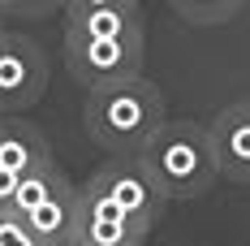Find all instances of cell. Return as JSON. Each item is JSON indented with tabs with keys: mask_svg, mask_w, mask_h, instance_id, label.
<instances>
[{
	"mask_svg": "<svg viewBox=\"0 0 250 246\" xmlns=\"http://www.w3.org/2000/svg\"><path fill=\"white\" fill-rule=\"evenodd\" d=\"M82 121H86V134L108 156H138L155 138V130L168 121V108H164L160 87L138 74L91 87L82 104Z\"/></svg>",
	"mask_w": 250,
	"mask_h": 246,
	"instance_id": "6da1fadb",
	"label": "cell"
},
{
	"mask_svg": "<svg viewBox=\"0 0 250 246\" xmlns=\"http://www.w3.org/2000/svg\"><path fill=\"white\" fill-rule=\"evenodd\" d=\"M138 160L147 164V173L155 177V186L164 190L168 203L203 199L220 177L211 130L199 121H164L155 130V138L138 151Z\"/></svg>",
	"mask_w": 250,
	"mask_h": 246,
	"instance_id": "7a4b0ae2",
	"label": "cell"
},
{
	"mask_svg": "<svg viewBox=\"0 0 250 246\" xmlns=\"http://www.w3.org/2000/svg\"><path fill=\"white\" fill-rule=\"evenodd\" d=\"M86 186L100 190V195H108L129 221H138L147 233L155 229V221H160L164 207H168L164 190L155 186V177L147 173V164H143L138 156H108L100 169L86 177Z\"/></svg>",
	"mask_w": 250,
	"mask_h": 246,
	"instance_id": "3957f363",
	"label": "cell"
},
{
	"mask_svg": "<svg viewBox=\"0 0 250 246\" xmlns=\"http://www.w3.org/2000/svg\"><path fill=\"white\" fill-rule=\"evenodd\" d=\"M143 61H147L143 39H86V35H69L65 30V65L86 91L104 87V82L138 78Z\"/></svg>",
	"mask_w": 250,
	"mask_h": 246,
	"instance_id": "277c9868",
	"label": "cell"
},
{
	"mask_svg": "<svg viewBox=\"0 0 250 246\" xmlns=\"http://www.w3.org/2000/svg\"><path fill=\"white\" fill-rule=\"evenodd\" d=\"M48 56L30 35L4 30L0 44V108L4 112H26L48 91Z\"/></svg>",
	"mask_w": 250,
	"mask_h": 246,
	"instance_id": "5b68a950",
	"label": "cell"
},
{
	"mask_svg": "<svg viewBox=\"0 0 250 246\" xmlns=\"http://www.w3.org/2000/svg\"><path fill=\"white\" fill-rule=\"evenodd\" d=\"M78 233L86 246H143L147 229L138 221H129L108 195L78 186Z\"/></svg>",
	"mask_w": 250,
	"mask_h": 246,
	"instance_id": "8992f818",
	"label": "cell"
},
{
	"mask_svg": "<svg viewBox=\"0 0 250 246\" xmlns=\"http://www.w3.org/2000/svg\"><path fill=\"white\" fill-rule=\"evenodd\" d=\"M211 147L220 160V177L250 186V99H237L211 117Z\"/></svg>",
	"mask_w": 250,
	"mask_h": 246,
	"instance_id": "52a82bcc",
	"label": "cell"
},
{
	"mask_svg": "<svg viewBox=\"0 0 250 246\" xmlns=\"http://www.w3.org/2000/svg\"><path fill=\"white\" fill-rule=\"evenodd\" d=\"M65 30L86 35V39H143V9L138 4L74 9V13H65Z\"/></svg>",
	"mask_w": 250,
	"mask_h": 246,
	"instance_id": "ba28073f",
	"label": "cell"
},
{
	"mask_svg": "<svg viewBox=\"0 0 250 246\" xmlns=\"http://www.w3.org/2000/svg\"><path fill=\"white\" fill-rule=\"evenodd\" d=\"M43 164H52V147L43 138V130L22 121V117H4L0 121V169H13L26 177Z\"/></svg>",
	"mask_w": 250,
	"mask_h": 246,
	"instance_id": "9c48e42d",
	"label": "cell"
},
{
	"mask_svg": "<svg viewBox=\"0 0 250 246\" xmlns=\"http://www.w3.org/2000/svg\"><path fill=\"white\" fill-rule=\"evenodd\" d=\"M26 224L35 229V238L39 242H56V238H65V233H74L78 229V186H65L61 195H52L48 203H39Z\"/></svg>",
	"mask_w": 250,
	"mask_h": 246,
	"instance_id": "30bf717a",
	"label": "cell"
},
{
	"mask_svg": "<svg viewBox=\"0 0 250 246\" xmlns=\"http://www.w3.org/2000/svg\"><path fill=\"white\" fill-rule=\"evenodd\" d=\"M65 186H74V181L56 169V160L43 164V169H35V173H26L22 181H18V195H13V212H18V216H30L39 203H48L52 195H61Z\"/></svg>",
	"mask_w": 250,
	"mask_h": 246,
	"instance_id": "8fae6325",
	"label": "cell"
},
{
	"mask_svg": "<svg viewBox=\"0 0 250 246\" xmlns=\"http://www.w3.org/2000/svg\"><path fill=\"white\" fill-rule=\"evenodd\" d=\"M168 4L190 26H225L246 9V0H168Z\"/></svg>",
	"mask_w": 250,
	"mask_h": 246,
	"instance_id": "7c38bea8",
	"label": "cell"
},
{
	"mask_svg": "<svg viewBox=\"0 0 250 246\" xmlns=\"http://www.w3.org/2000/svg\"><path fill=\"white\" fill-rule=\"evenodd\" d=\"M0 246H43V242L35 238V229L26 224V216L0 212Z\"/></svg>",
	"mask_w": 250,
	"mask_h": 246,
	"instance_id": "4fadbf2b",
	"label": "cell"
},
{
	"mask_svg": "<svg viewBox=\"0 0 250 246\" xmlns=\"http://www.w3.org/2000/svg\"><path fill=\"white\" fill-rule=\"evenodd\" d=\"M4 13H22V18H48V13H65V0H0Z\"/></svg>",
	"mask_w": 250,
	"mask_h": 246,
	"instance_id": "5bb4252c",
	"label": "cell"
},
{
	"mask_svg": "<svg viewBox=\"0 0 250 246\" xmlns=\"http://www.w3.org/2000/svg\"><path fill=\"white\" fill-rule=\"evenodd\" d=\"M18 181H22V173L0 169V212H13V195H18Z\"/></svg>",
	"mask_w": 250,
	"mask_h": 246,
	"instance_id": "9a60e30c",
	"label": "cell"
},
{
	"mask_svg": "<svg viewBox=\"0 0 250 246\" xmlns=\"http://www.w3.org/2000/svg\"><path fill=\"white\" fill-rule=\"evenodd\" d=\"M100 4H138V0H65V13H74V9H100Z\"/></svg>",
	"mask_w": 250,
	"mask_h": 246,
	"instance_id": "2e32d148",
	"label": "cell"
},
{
	"mask_svg": "<svg viewBox=\"0 0 250 246\" xmlns=\"http://www.w3.org/2000/svg\"><path fill=\"white\" fill-rule=\"evenodd\" d=\"M43 246H86V242H82V233L74 229V233H65V238H56V242H43Z\"/></svg>",
	"mask_w": 250,
	"mask_h": 246,
	"instance_id": "e0dca14e",
	"label": "cell"
},
{
	"mask_svg": "<svg viewBox=\"0 0 250 246\" xmlns=\"http://www.w3.org/2000/svg\"><path fill=\"white\" fill-rule=\"evenodd\" d=\"M0 44H4V26H0Z\"/></svg>",
	"mask_w": 250,
	"mask_h": 246,
	"instance_id": "ac0fdd59",
	"label": "cell"
},
{
	"mask_svg": "<svg viewBox=\"0 0 250 246\" xmlns=\"http://www.w3.org/2000/svg\"><path fill=\"white\" fill-rule=\"evenodd\" d=\"M4 117H9V112H4V108H0V121H4Z\"/></svg>",
	"mask_w": 250,
	"mask_h": 246,
	"instance_id": "d6986e66",
	"label": "cell"
},
{
	"mask_svg": "<svg viewBox=\"0 0 250 246\" xmlns=\"http://www.w3.org/2000/svg\"><path fill=\"white\" fill-rule=\"evenodd\" d=\"M0 18H4V4H0ZM0 26H4V22H0Z\"/></svg>",
	"mask_w": 250,
	"mask_h": 246,
	"instance_id": "ffe728a7",
	"label": "cell"
}]
</instances>
